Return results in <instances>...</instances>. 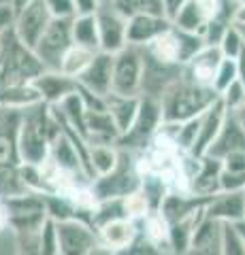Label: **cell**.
Segmentation results:
<instances>
[{"mask_svg": "<svg viewBox=\"0 0 245 255\" xmlns=\"http://www.w3.org/2000/svg\"><path fill=\"white\" fill-rule=\"evenodd\" d=\"M173 30H175V36H177V60H179V66H184V64L190 58H194L207 43H205L203 34H196V32H186V30H177V28H173Z\"/></svg>", "mask_w": 245, "mask_h": 255, "instance_id": "cell-30", "label": "cell"}, {"mask_svg": "<svg viewBox=\"0 0 245 255\" xmlns=\"http://www.w3.org/2000/svg\"><path fill=\"white\" fill-rule=\"evenodd\" d=\"M218 98L222 100V105L226 107V111L235 113V111H239L245 105V87L239 81H233L222 94L218 96Z\"/></svg>", "mask_w": 245, "mask_h": 255, "instance_id": "cell-36", "label": "cell"}, {"mask_svg": "<svg viewBox=\"0 0 245 255\" xmlns=\"http://www.w3.org/2000/svg\"><path fill=\"white\" fill-rule=\"evenodd\" d=\"M32 2V0H6V4L11 6V11H13V15H17L21 9H26V6Z\"/></svg>", "mask_w": 245, "mask_h": 255, "instance_id": "cell-45", "label": "cell"}, {"mask_svg": "<svg viewBox=\"0 0 245 255\" xmlns=\"http://www.w3.org/2000/svg\"><path fill=\"white\" fill-rule=\"evenodd\" d=\"M75 6V15H96V11L100 9L98 0H73Z\"/></svg>", "mask_w": 245, "mask_h": 255, "instance_id": "cell-41", "label": "cell"}, {"mask_svg": "<svg viewBox=\"0 0 245 255\" xmlns=\"http://www.w3.org/2000/svg\"><path fill=\"white\" fill-rule=\"evenodd\" d=\"M32 85L41 102L47 107H58L68 96L77 94V79L60 73V70H43L41 75L32 79Z\"/></svg>", "mask_w": 245, "mask_h": 255, "instance_id": "cell-12", "label": "cell"}, {"mask_svg": "<svg viewBox=\"0 0 245 255\" xmlns=\"http://www.w3.org/2000/svg\"><path fill=\"white\" fill-rule=\"evenodd\" d=\"M139 232L143 234L149 243H154L156 247L171 255V247H169V221L162 217L158 211L149 213L145 219L139 221Z\"/></svg>", "mask_w": 245, "mask_h": 255, "instance_id": "cell-27", "label": "cell"}, {"mask_svg": "<svg viewBox=\"0 0 245 255\" xmlns=\"http://www.w3.org/2000/svg\"><path fill=\"white\" fill-rule=\"evenodd\" d=\"M235 66H237V81L245 87V47H243V51L237 55Z\"/></svg>", "mask_w": 245, "mask_h": 255, "instance_id": "cell-43", "label": "cell"}, {"mask_svg": "<svg viewBox=\"0 0 245 255\" xmlns=\"http://www.w3.org/2000/svg\"><path fill=\"white\" fill-rule=\"evenodd\" d=\"M220 255H245V243L233 223H222L220 230Z\"/></svg>", "mask_w": 245, "mask_h": 255, "instance_id": "cell-32", "label": "cell"}, {"mask_svg": "<svg viewBox=\"0 0 245 255\" xmlns=\"http://www.w3.org/2000/svg\"><path fill=\"white\" fill-rule=\"evenodd\" d=\"M15 243H17V255H41V249H38V232L15 234Z\"/></svg>", "mask_w": 245, "mask_h": 255, "instance_id": "cell-39", "label": "cell"}, {"mask_svg": "<svg viewBox=\"0 0 245 255\" xmlns=\"http://www.w3.org/2000/svg\"><path fill=\"white\" fill-rule=\"evenodd\" d=\"M13 19H15V15L11 11V6L9 4H0V38H2V34L6 30H11L13 28Z\"/></svg>", "mask_w": 245, "mask_h": 255, "instance_id": "cell-42", "label": "cell"}, {"mask_svg": "<svg viewBox=\"0 0 245 255\" xmlns=\"http://www.w3.org/2000/svg\"><path fill=\"white\" fill-rule=\"evenodd\" d=\"M233 81H237V66H235V60H226V58H224L222 62H220L216 75H213L211 90L220 96Z\"/></svg>", "mask_w": 245, "mask_h": 255, "instance_id": "cell-35", "label": "cell"}, {"mask_svg": "<svg viewBox=\"0 0 245 255\" xmlns=\"http://www.w3.org/2000/svg\"><path fill=\"white\" fill-rule=\"evenodd\" d=\"M162 107L158 96H149V94H141L139 96V109H137V117L130 126V130L122 134L117 140L120 149H128V151H141L149 140L154 138V134L162 128Z\"/></svg>", "mask_w": 245, "mask_h": 255, "instance_id": "cell-6", "label": "cell"}, {"mask_svg": "<svg viewBox=\"0 0 245 255\" xmlns=\"http://www.w3.org/2000/svg\"><path fill=\"white\" fill-rule=\"evenodd\" d=\"M98 2H100V6H107V4H111L113 0H98Z\"/></svg>", "mask_w": 245, "mask_h": 255, "instance_id": "cell-51", "label": "cell"}, {"mask_svg": "<svg viewBox=\"0 0 245 255\" xmlns=\"http://www.w3.org/2000/svg\"><path fill=\"white\" fill-rule=\"evenodd\" d=\"M235 115H237V119H239V124L245 128V105H243L239 111H235Z\"/></svg>", "mask_w": 245, "mask_h": 255, "instance_id": "cell-50", "label": "cell"}, {"mask_svg": "<svg viewBox=\"0 0 245 255\" xmlns=\"http://www.w3.org/2000/svg\"><path fill=\"white\" fill-rule=\"evenodd\" d=\"M141 183V174L137 170V157L134 151L128 149H120V162L117 166L102 174V177H94L90 181V191L94 196V200H113V198H124L130 191L139 189Z\"/></svg>", "mask_w": 245, "mask_h": 255, "instance_id": "cell-4", "label": "cell"}, {"mask_svg": "<svg viewBox=\"0 0 245 255\" xmlns=\"http://www.w3.org/2000/svg\"><path fill=\"white\" fill-rule=\"evenodd\" d=\"M220 162H222V170L224 172L245 174V151H233V153L224 155Z\"/></svg>", "mask_w": 245, "mask_h": 255, "instance_id": "cell-40", "label": "cell"}, {"mask_svg": "<svg viewBox=\"0 0 245 255\" xmlns=\"http://www.w3.org/2000/svg\"><path fill=\"white\" fill-rule=\"evenodd\" d=\"M162 107V122L164 124H181L188 119L199 117L218 100V94L207 85H199L184 77L175 79L171 85L162 90L158 96Z\"/></svg>", "mask_w": 245, "mask_h": 255, "instance_id": "cell-2", "label": "cell"}, {"mask_svg": "<svg viewBox=\"0 0 245 255\" xmlns=\"http://www.w3.org/2000/svg\"><path fill=\"white\" fill-rule=\"evenodd\" d=\"M243 221H245V204H243Z\"/></svg>", "mask_w": 245, "mask_h": 255, "instance_id": "cell-54", "label": "cell"}, {"mask_svg": "<svg viewBox=\"0 0 245 255\" xmlns=\"http://www.w3.org/2000/svg\"><path fill=\"white\" fill-rule=\"evenodd\" d=\"M120 162L117 145H88V168L92 179L111 172Z\"/></svg>", "mask_w": 245, "mask_h": 255, "instance_id": "cell-25", "label": "cell"}, {"mask_svg": "<svg viewBox=\"0 0 245 255\" xmlns=\"http://www.w3.org/2000/svg\"><path fill=\"white\" fill-rule=\"evenodd\" d=\"M233 23H235V26H245V4H237Z\"/></svg>", "mask_w": 245, "mask_h": 255, "instance_id": "cell-46", "label": "cell"}, {"mask_svg": "<svg viewBox=\"0 0 245 255\" xmlns=\"http://www.w3.org/2000/svg\"><path fill=\"white\" fill-rule=\"evenodd\" d=\"M143 53L147 55V58H152L154 62L179 66V60H177V36H175L173 26L169 30H164L160 36H156L147 47H143Z\"/></svg>", "mask_w": 245, "mask_h": 255, "instance_id": "cell-24", "label": "cell"}, {"mask_svg": "<svg viewBox=\"0 0 245 255\" xmlns=\"http://www.w3.org/2000/svg\"><path fill=\"white\" fill-rule=\"evenodd\" d=\"M107 6H113L126 19L134 17V15H160V17H167L162 0H113Z\"/></svg>", "mask_w": 245, "mask_h": 255, "instance_id": "cell-28", "label": "cell"}, {"mask_svg": "<svg viewBox=\"0 0 245 255\" xmlns=\"http://www.w3.org/2000/svg\"><path fill=\"white\" fill-rule=\"evenodd\" d=\"M145 55L141 47L126 45L122 51L113 55V79L111 92L120 96H141L143 85Z\"/></svg>", "mask_w": 245, "mask_h": 255, "instance_id": "cell-7", "label": "cell"}, {"mask_svg": "<svg viewBox=\"0 0 245 255\" xmlns=\"http://www.w3.org/2000/svg\"><path fill=\"white\" fill-rule=\"evenodd\" d=\"M233 151H245V128L239 124L237 115L228 111L216 140L211 142V147L207 149V153L205 155L222 159L224 155L233 153Z\"/></svg>", "mask_w": 245, "mask_h": 255, "instance_id": "cell-18", "label": "cell"}, {"mask_svg": "<svg viewBox=\"0 0 245 255\" xmlns=\"http://www.w3.org/2000/svg\"><path fill=\"white\" fill-rule=\"evenodd\" d=\"M239 28V32H241V36H243V43H245V26H237Z\"/></svg>", "mask_w": 245, "mask_h": 255, "instance_id": "cell-52", "label": "cell"}, {"mask_svg": "<svg viewBox=\"0 0 245 255\" xmlns=\"http://www.w3.org/2000/svg\"><path fill=\"white\" fill-rule=\"evenodd\" d=\"M245 191H218L205 202V217L220 223H237L243 219Z\"/></svg>", "mask_w": 245, "mask_h": 255, "instance_id": "cell-16", "label": "cell"}, {"mask_svg": "<svg viewBox=\"0 0 245 255\" xmlns=\"http://www.w3.org/2000/svg\"><path fill=\"white\" fill-rule=\"evenodd\" d=\"M96 28H98V51L115 55L126 45V17H122L113 6H100L96 11Z\"/></svg>", "mask_w": 245, "mask_h": 255, "instance_id": "cell-11", "label": "cell"}, {"mask_svg": "<svg viewBox=\"0 0 245 255\" xmlns=\"http://www.w3.org/2000/svg\"><path fill=\"white\" fill-rule=\"evenodd\" d=\"M41 102L32 83H9L0 85V109L2 111H23Z\"/></svg>", "mask_w": 245, "mask_h": 255, "instance_id": "cell-23", "label": "cell"}, {"mask_svg": "<svg viewBox=\"0 0 245 255\" xmlns=\"http://www.w3.org/2000/svg\"><path fill=\"white\" fill-rule=\"evenodd\" d=\"M222 60H224V55L218 45H205L194 58H190L184 66H181V73H184V77L190 79V81L211 87L213 75H216V70Z\"/></svg>", "mask_w": 245, "mask_h": 255, "instance_id": "cell-14", "label": "cell"}, {"mask_svg": "<svg viewBox=\"0 0 245 255\" xmlns=\"http://www.w3.org/2000/svg\"><path fill=\"white\" fill-rule=\"evenodd\" d=\"M70 45V19H51L32 51L45 70H60V62Z\"/></svg>", "mask_w": 245, "mask_h": 255, "instance_id": "cell-8", "label": "cell"}, {"mask_svg": "<svg viewBox=\"0 0 245 255\" xmlns=\"http://www.w3.org/2000/svg\"><path fill=\"white\" fill-rule=\"evenodd\" d=\"M85 140L88 145H117L120 132L107 111H85Z\"/></svg>", "mask_w": 245, "mask_h": 255, "instance_id": "cell-21", "label": "cell"}, {"mask_svg": "<svg viewBox=\"0 0 245 255\" xmlns=\"http://www.w3.org/2000/svg\"><path fill=\"white\" fill-rule=\"evenodd\" d=\"M51 19H73L75 17V6L73 0H43Z\"/></svg>", "mask_w": 245, "mask_h": 255, "instance_id": "cell-38", "label": "cell"}, {"mask_svg": "<svg viewBox=\"0 0 245 255\" xmlns=\"http://www.w3.org/2000/svg\"><path fill=\"white\" fill-rule=\"evenodd\" d=\"M94 53H96V51L85 49V47L70 45L66 49V53H64V58H62V62H60V73L77 79L85 68H88V64L92 62Z\"/></svg>", "mask_w": 245, "mask_h": 255, "instance_id": "cell-29", "label": "cell"}, {"mask_svg": "<svg viewBox=\"0 0 245 255\" xmlns=\"http://www.w3.org/2000/svg\"><path fill=\"white\" fill-rule=\"evenodd\" d=\"M122 206H124L126 219H132V221H137V223L141 219H145L149 213H154L152 209H149L145 196L141 194V189H134V191H130L128 196H124L122 198Z\"/></svg>", "mask_w": 245, "mask_h": 255, "instance_id": "cell-31", "label": "cell"}, {"mask_svg": "<svg viewBox=\"0 0 245 255\" xmlns=\"http://www.w3.org/2000/svg\"><path fill=\"white\" fill-rule=\"evenodd\" d=\"M235 2H237V4H245V0H235Z\"/></svg>", "mask_w": 245, "mask_h": 255, "instance_id": "cell-53", "label": "cell"}, {"mask_svg": "<svg viewBox=\"0 0 245 255\" xmlns=\"http://www.w3.org/2000/svg\"><path fill=\"white\" fill-rule=\"evenodd\" d=\"M60 255H88L98 245L96 230L85 221H60L56 223Z\"/></svg>", "mask_w": 245, "mask_h": 255, "instance_id": "cell-10", "label": "cell"}, {"mask_svg": "<svg viewBox=\"0 0 245 255\" xmlns=\"http://www.w3.org/2000/svg\"><path fill=\"white\" fill-rule=\"evenodd\" d=\"M115 255H167L160 247H156L154 243H149L147 238L143 234H137V238L128 245V247H124L122 251H117Z\"/></svg>", "mask_w": 245, "mask_h": 255, "instance_id": "cell-37", "label": "cell"}, {"mask_svg": "<svg viewBox=\"0 0 245 255\" xmlns=\"http://www.w3.org/2000/svg\"><path fill=\"white\" fill-rule=\"evenodd\" d=\"M6 209L9 230L13 234H28L38 232L47 219L45 209V194L36 191H17V194L0 196Z\"/></svg>", "mask_w": 245, "mask_h": 255, "instance_id": "cell-5", "label": "cell"}, {"mask_svg": "<svg viewBox=\"0 0 245 255\" xmlns=\"http://www.w3.org/2000/svg\"><path fill=\"white\" fill-rule=\"evenodd\" d=\"M70 38L73 45L98 51V28L94 15H75L70 19Z\"/></svg>", "mask_w": 245, "mask_h": 255, "instance_id": "cell-26", "label": "cell"}, {"mask_svg": "<svg viewBox=\"0 0 245 255\" xmlns=\"http://www.w3.org/2000/svg\"><path fill=\"white\" fill-rule=\"evenodd\" d=\"M188 2V0H162V4H164V13H167V17L171 19L173 15H175L179 11V6Z\"/></svg>", "mask_w": 245, "mask_h": 255, "instance_id": "cell-44", "label": "cell"}, {"mask_svg": "<svg viewBox=\"0 0 245 255\" xmlns=\"http://www.w3.org/2000/svg\"><path fill=\"white\" fill-rule=\"evenodd\" d=\"M105 105H107V113L113 119V124L117 128V132L126 134L130 130V126L137 117V109H139V96H120V94H109L105 96Z\"/></svg>", "mask_w": 245, "mask_h": 255, "instance_id": "cell-22", "label": "cell"}, {"mask_svg": "<svg viewBox=\"0 0 245 255\" xmlns=\"http://www.w3.org/2000/svg\"><path fill=\"white\" fill-rule=\"evenodd\" d=\"M218 47H220V51H222V55H224L226 60H237V55L243 51L245 43H243V36H241L239 28H237L235 23H233V26L222 34V38H220Z\"/></svg>", "mask_w": 245, "mask_h": 255, "instance_id": "cell-34", "label": "cell"}, {"mask_svg": "<svg viewBox=\"0 0 245 255\" xmlns=\"http://www.w3.org/2000/svg\"><path fill=\"white\" fill-rule=\"evenodd\" d=\"M60 134L58 117L51 107L38 105L19 111L17 130H15V149L19 164L41 166L49 155L51 140Z\"/></svg>", "mask_w": 245, "mask_h": 255, "instance_id": "cell-1", "label": "cell"}, {"mask_svg": "<svg viewBox=\"0 0 245 255\" xmlns=\"http://www.w3.org/2000/svg\"><path fill=\"white\" fill-rule=\"evenodd\" d=\"M38 249H41V255H60L56 221L45 219L41 230H38Z\"/></svg>", "mask_w": 245, "mask_h": 255, "instance_id": "cell-33", "label": "cell"}, {"mask_svg": "<svg viewBox=\"0 0 245 255\" xmlns=\"http://www.w3.org/2000/svg\"><path fill=\"white\" fill-rule=\"evenodd\" d=\"M111 79H113V55L105 51L94 53L88 68L77 77V83L92 94L109 96L111 94Z\"/></svg>", "mask_w": 245, "mask_h": 255, "instance_id": "cell-13", "label": "cell"}, {"mask_svg": "<svg viewBox=\"0 0 245 255\" xmlns=\"http://www.w3.org/2000/svg\"><path fill=\"white\" fill-rule=\"evenodd\" d=\"M139 234V223L132 221V219H113V221H107L102 226L96 228V238H98V245L107 247L111 251H122L124 247H128L134 238Z\"/></svg>", "mask_w": 245, "mask_h": 255, "instance_id": "cell-19", "label": "cell"}, {"mask_svg": "<svg viewBox=\"0 0 245 255\" xmlns=\"http://www.w3.org/2000/svg\"><path fill=\"white\" fill-rule=\"evenodd\" d=\"M220 172H222V162L218 157L203 155L199 170L190 181V194L205 198V200L216 196L220 191Z\"/></svg>", "mask_w": 245, "mask_h": 255, "instance_id": "cell-20", "label": "cell"}, {"mask_svg": "<svg viewBox=\"0 0 245 255\" xmlns=\"http://www.w3.org/2000/svg\"><path fill=\"white\" fill-rule=\"evenodd\" d=\"M226 113L228 111H226V107L222 105L220 98L213 102L207 111H203V113L199 115V134H196V142H194L192 151H188V153H192L196 157L207 153V149L211 147V142L216 140L220 128H222V124H224Z\"/></svg>", "mask_w": 245, "mask_h": 255, "instance_id": "cell-17", "label": "cell"}, {"mask_svg": "<svg viewBox=\"0 0 245 255\" xmlns=\"http://www.w3.org/2000/svg\"><path fill=\"white\" fill-rule=\"evenodd\" d=\"M43 70L34 51L17 41L13 28L6 30L0 38V85L32 83V79Z\"/></svg>", "mask_w": 245, "mask_h": 255, "instance_id": "cell-3", "label": "cell"}, {"mask_svg": "<svg viewBox=\"0 0 245 255\" xmlns=\"http://www.w3.org/2000/svg\"><path fill=\"white\" fill-rule=\"evenodd\" d=\"M9 230V219H6V209H4V202L0 198V232Z\"/></svg>", "mask_w": 245, "mask_h": 255, "instance_id": "cell-47", "label": "cell"}, {"mask_svg": "<svg viewBox=\"0 0 245 255\" xmlns=\"http://www.w3.org/2000/svg\"><path fill=\"white\" fill-rule=\"evenodd\" d=\"M49 21H51V15L47 11L45 2L43 0H32L26 9H21L15 15L13 32L21 45H26L28 49H34V45L38 43L45 28L49 26Z\"/></svg>", "mask_w": 245, "mask_h": 255, "instance_id": "cell-9", "label": "cell"}, {"mask_svg": "<svg viewBox=\"0 0 245 255\" xmlns=\"http://www.w3.org/2000/svg\"><path fill=\"white\" fill-rule=\"evenodd\" d=\"M233 226H235V230H237V234H239V236H241V241L245 243V221L241 219V221H237V223H233Z\"/></svg>", "mask_w": 245, "mask_h": 255, "instance_id": "cell-49", "label": "cell"}, {"mask_svg": "<svg viewBox=\"0 0 245 255\" xmlns=\"http://www.w3.org/2000/svg\"><path fill=\"white\" fill-rule=\"evenodd\" d=\"M171 28L169 17L160 15H134L126 21V43L132 47H147L156 36Z\"/></svg>", "mask_w": 245, "mask_h": 255, "instance_id": "cell-15", "label": "cell"}, {"mask_svg": "<svg viewBox=\"0 0 245 255\" xmlns=\"http://www.w3.org/2000/svg\"><path fill=\"white\" fill-rule=\"evenodd\" d=\"M88 255H115V251L107 249V247H102V245H96V247H94V249H92Z\"/></svg>", "mask_w": 245, "mask_h": 255, "instance_id": "cell-48", "label": "cell"}, {"mask_svg": "<svg viewBox=\"0 0 245 255\" xmlns=\"http://www.w3.org/2000/svg\"><path fill=\"white\" fill-rule=\"evenodd\" d=\"M4 2H6V0H0V4H4Z\"/></svg>", "mask_w": 245, "mask_h": 255, "instance_id": "cell-55", "label": "cell"}]
</instances>
